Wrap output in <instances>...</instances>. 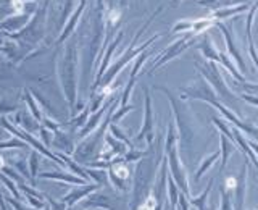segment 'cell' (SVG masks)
Returning <instances> with one entry per match:
<instances>
[{
  "label": "cell",
  "instance_id": "obj_1",
  "mask_svg": "<svg viewBox=\"0 0 258 210\" xmlns=\"http://www.w3.org/2000/svg\"><path fill=\"white\" fill-rule=\"evenodd\" d=\"M200 48L204 50V54H205V57L207 59H212V60H216V62H220V63H223V67L228 70L231 75L236 78L237 81H240V83H244V78L240 76V73L236 70V67L229 62V59L226 55H223V54H220L216 50V48L213 47V44L210 42V39H205L204 42L200 44Z\"/></svg>",
  "mask_w": 258,
  "mask_h": 210
},
{
  "label": "cell",
  "instance_id": "obj_2",
  "mask_svg": "<svg viewBox=\"0 0 258 210\" xmlns=\"http://www.w3.org/2000/svg\"><path fill=\"white\" fill-rule=\"evenodd\" d=\"M208 71L210 73H207L205 70H204V73H205V76H208V79H210V83H212L215 87H216V91L220 92V95L221 97H224V99H234L232 97V94L229 92V89L226 87V84L223 83V79H221V75L218 73V70L215 68V65H210V68H208Z\"/></svg>",
  "mask_w": 258,
  "mask_h": 210
},
{
  "label": "cell",
  "instance_id": "obj_3",
  "mask_svg": "<svg viewBox=\"0 0 258 210\" xmlns=\"http://www.w3.org/2000/svg\"><path fill=\"white\" fill-rule=\"evenodd\" d=\"M245 175H247V167L244 165L240 170V175L237 178V186H236V204H234V208L236 210H244L245 205Z\"/></svg>",
  "mask_w": 258,
  "mask_h": 210
},
{
  "label": "cell",
  "instance_id": "obj_4",
  "mask_svg": "<svg viewBox=\"0 0 258 210\" xmlns=\"http://www.w3.org/2000/svg\"><path fill=\"white\" fill-rule=\"evenodd\" d=\"M220 26V29L224 32V37H226V42H228V47H229V52H231V55L236 59V62H237V65H239V68H240V71H245V63L242 62V57H240V54H239V50L236 48V44H234V40H232V37H231V32L228 31V28L224 26V24H218Z\"/></svg>",
  "mask_w": 258,
  "mask_h": 210
},
{
  "label": "cell",
  "instance_id": "obj_5",
  "mask_svg": "<svg viewBox=\"0 0 258 210\" xmlns=\"http://www.w3.org/2000/svg\"><path fill=\"white\" fill-rule=\"evenodd\" d=\"M256 8H258V0L255 2V5L252 7V10H250L248 16H247V37H248V47H250V55H252V59L255 62V65L258 67V55L255 52V47H253V40H252V23H253V15L256 12Z\"/></svg>",
  "mask_w": 258,
  "mask_h": 210
},
{
  "label": "cell",
  "instance_id": "obj_6",
  "mask_svg": "<svg viewBox=\"0 0 258 210\" xmlns=\"http://www.w3.org/2000/svg\"><path fill=\"white\" fill-rule=\"evenodd\" d=\"M247 5H240V7H231V8H224V10H218L212 15V18H226V16H232V15H237L240 12L247 10Z\"/></svg>",
  "mask_w": 258,
  "mask_h": 210
},
{
  "label": "cell",
  "instance_id": "obj_7",
  "mask_svg": "<svg viewBox=\"0 0 258 210\" xmlns=\"http://www.w3.org/2000/svg\"><path fill=\"white\" fill-rule=\"evenodd\" d=\"M232 136H234V139H236L237 142H239V145H240V147H242V150H244V152H247V155L250 157V159H252L253 160V164L258 167V160L255 159V155H253V152L252 150H250V147H248V144L244 141V137H242L240 136V133L237 131V129H234V131H232Z\"/></svg>",
  "mask_w": 258,
  "mask_h": 210
},
{
  "label": "cell",
  "instance_id": "obj_8",
  "mask_svg": "<svg viewBox=\"0 0 258 210\" xmlns=\"http://www.w3.org/2000/svg\"><path fill=\"white\" fill-rule=\"evenodd\" d=\"M234 145L228 142L226 136H221V153H223V160H221V170L226 167V162H228V157L232 153Z\"/></svg>",
  "mask_w": 258,
  "mask_h": 210
},
{
  "label": "cell",
  "instance_id": "obj_9",
  "mask_svg": "<svg viewBox=\"0 0 258 210\" xmlns=\"http://www.w3.org/2000/svg\"><path fill=\"white\" fill-rule=\"evenodd\" d=\"M218 157H220V150H216V152L213 153V155H210V157L204 162V164H202V167L199 168V172H197V175H196V181H199V180H200V176L204 175L210 167H212V164H213V162H215Z\"/></svg>",
  "mask_w": 258,
  "mask_h": 210
},
{
  "label": "cell",
  "instance_id": "obj_10",
  "mask_svg": "<svg viewBox=\"0 0 258 210\" xmlns=\"http://www.w3.org/2000/svg\"><path fill=\"white\" fill-rule=\"evenodd\" d=\"M212 186H213V181H210V183H208V188L204 191V194H202V196H199V197H194V199H192V204L196 205V207H199V210H205V200H207V197H208V194H210V189H212Z\"/></svg>",
  "mask_w": 258,
  "mask_h": 210
},
{
  "label": "cell",
  "instance_id": "obj_11",
  "mask_svg": "<svg viewBox=\"0 0 258 210\" xmlns=\"http://www.w3.org/2000/svg\"><path fill=\"white\" fill-rule=\"evenodd\" d=\"M220 192H221V210H232V202H231V194L228 191V188L223 184L221 188H220Z\"/></svg>",
  "mask_w": 258,
  "mask_h": 210
},
{
  "label": "cell",
  "instance_id": "obj_12",
  "mask_svg": "<svg viewBox=\"0 0 258 210\" xmlns=\"http://www.w3.org/2000/svg\"><path fill=\"white\" fill-rule=\"evenodd\" d=\"M169 199H171L173 207H176L177 205V199H179V194H177V189H176L173 180H169Z\"/></svg>",
  "mask_w": 258,
  "mask_h": 210
},
{
  "label": "cell",
  "instance_id": "obj_13",
  "mask_svg": "<svg viewBox=\"0 0 258 210\" xmlns=\"http://www.w3.org/2000/svg\"><path fill=\"white\" fill-rule=\"evenodd\" d=\"M224 186H226V188H228V189H231V188H236V186H237V180H236V178L229 176L228 180H226Z\"/></svg>",
  "mask_w": 258,
  "mask_h": 210
},
{
  "label": "cell",
  "instance_id": "obj_14",
  "mask_svg": "<svg viewBox=\"0 0 258 210\" xmlns=\"http://www.w3.org/2000/svg\"><path fill=\"white\" fill-rule=\"evenodd\" d=\"M242 99L247 100V102H250V103H253V105H258V97H255V95L244 94V95H242Z\"/></svg>",
  "mask_w": 258,
  "mask_h": 210
},
{
  "label": "cell",
  "instance_id": "obj_15",
  "mask_svg": "<svg viewBox=\"0 0 258 210\" xmlns=\"http://www.w3.org/2000/svg\"><path fill=\"white\" fill-rule=\"evenodd\" d=\"M248 145H250V149H253V150L258 153V144H255V142H250Z\"/></svg>",
  "mask_w": 258,
  "mask_h": 210
},
{
  "label": "cell",
  "instance_id": "obj_16",
  "mask_svg": "<svg viewBox=\"0 0 258 210\" xmlns=\"http://www.w3.org/2000/svg\"><path fill=\"white\" fill-rule=\"evenodd\" d=\"M212 210H215V208H212Z\"/></svg>",
  "mask_w": 258,
  "mask_h": 210
}]
</instances>
